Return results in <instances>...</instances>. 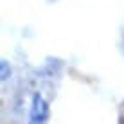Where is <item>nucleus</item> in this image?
<instances>
[{
  "label": "nucleus",
  "mask_w": 124,
  "mask_h": 124,
  "mask_svg": "<svg viewBox=\"0 0 124 124\" xmlns=\"http://www.w3.org/2000/svg\"><path fill=\"white\" fill-rule=\"evenodd\" d=\"M47 113H49V108H47V102L43 101V97L34 95L32 110H31V122L29 124H43L47 119Z\"/></svg>",
  "instance_id": "nucleus-1"
},
{
  "label": "nucleus",
  "mask_w": 124,
  "mask_h": 124,
  "mask_svg": "<svg viewBox=\"0 0 124 124\" xmlns=\"http://www.w3.org/2000/svg\"><path fill=\"white\" fill-rule=\"evenodd\" d=\"M9 68H7V61H2V79H7Z\"/></svg>",
  "instance_id": "nucleus-2"
}]
</instances>
